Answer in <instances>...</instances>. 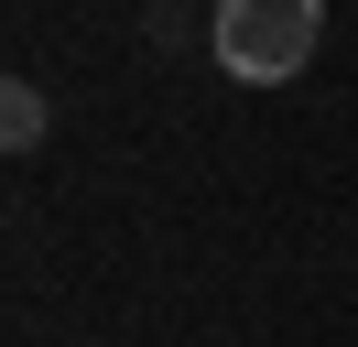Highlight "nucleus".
<instances>
[{
  "label": "nucleus",
  "instance_id": "1",
  "mask_svg": "<svg viewBox=\"0 0 358 347\" xmlns=\"http://www.w3.org/2000/svg\"><path fill=\"white\" fill-rule=\"evenodd\" d=\"M206 43L239 87H293L326 43V0H217L206 11Z\"/></svg>",
  "mask_w": 358,
  "mask_h": 347
},
{
  "label": "nucleus",
  "instance_id": "2",
  "mask_svg": "<svg viewBox=\"0 0 358 347\" xmlns=\"http://www.w3.org/2000/svg\"><path fill=\"white\" fill-rule=\"evenodd\" d=\"M44 120H55V108H44V87H33V76H11V87H0V141H11V152H33V141H44Z\"/></svg>",
  "mask_w": 358,
  "mask_h": 347
}]
</instances>
